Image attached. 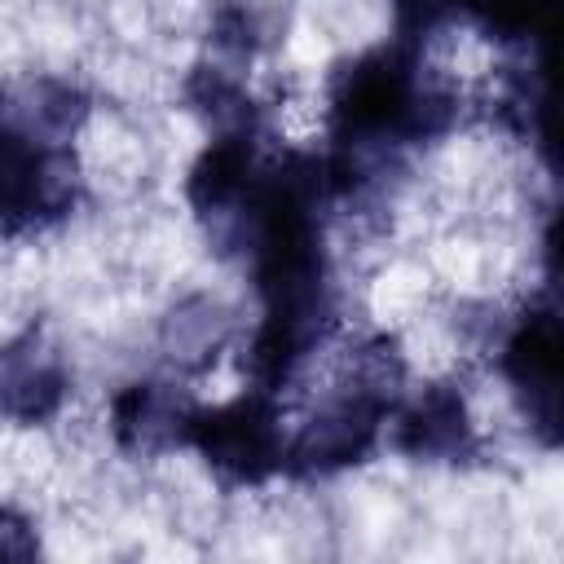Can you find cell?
Listing matches in <instances>:
<instances>
[{"label": "cell", "instance_id": "obj_4", "mask_svg": "<svg viewBox=\"0 0 564 564\" xmlns=\"http://www.w3.org/2000/svg\"><path fill=\"white\" fill-rule=\"evenodd\" d=\"M476 441V419L467 410V397L449 383L423 388L410 405L397 410V445L410 458H458Z\"/></svg>", "mask_w": 564, "mask_h": 564}, {"label": "cell", "instance_id": "obj_3", "mask_svg": "<svg viewBox=\"0 0 564 564\" xmlns=\"http://www.w3.org/2000/svg\"><path fill=\"white\" fill-rule=\"evenodd\" d=\"M70 392L62 352L35 330L0 348V414L13 423H48Z\"/></svg>", "mask_w": 564, "mask_h": 564}, {"label": "cell", "instance_id": "obj_1", "mask_svg": "<svg viewBox=\"0 0 564 564\" xmlns=\"http://www.w3.org/2000/svg\"><path fill=\"white\" fill-rule=\"evenodd\" d=\"M185 445H194L220 476L256 485L286 467V432L273 392H242L212 410H189Z\"/></svg>", "mask_w": 564, "mask_h": 564}, {"label": "cell", "instance_id": "obj_2", "mask_svg": "<svg viewBox=\"0 0 564 564\" xmlns=\"http://www.w3.org/2000/svg\"><path fill=\"white\" fill-rule=\"evenodd\" d=\"M498 370L507 388L516 392L529 427H538L546 441H555V383H560V335H555V308L533 304L502 330L498 339Z\"/></svg>", "mask_w": 564, "mask_h": 564}]
</instances>
